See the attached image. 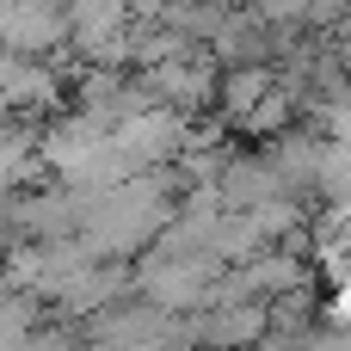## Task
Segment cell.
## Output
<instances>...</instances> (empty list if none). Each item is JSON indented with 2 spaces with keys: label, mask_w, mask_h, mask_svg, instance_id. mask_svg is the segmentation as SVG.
Returning <instances> with one entry per match:
<instances>
[{
  "label": "cell",
  "mask_w": 351,
  "mask_h": 351,
  "mask_svg": "<svg viewBox=\"0 0 351 351\" xmlns=\"http://www.w3.org/2000/svg\"><path fill=\"white\" fill-rule=\"evenodd\" d=\"M278 86V68L271 62H228V68H216V105H222V117H241L253 99H265Z\"/></svg>",
  "instance_id": "cell-1"
}]
</instances>
